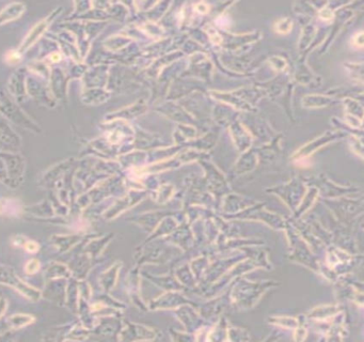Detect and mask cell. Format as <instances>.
I'll use <instances>...</instances> for the list:
<instances>
[{
	"mask_svg": "<svg viewBox=\"0 0 364 342\" xmlns=\"http://www.w3.org/2000/svg\"><path fill=\"white\" fill-rule=\"evenodd\" d=\"M291 19H287V18L281 19V20H279L274 25V30L279 33H282V34L288 33L291 31Z\"/></svg>",
	"mask_w": 364,
	"mask_h": 342,
	"instance_id": "1",
	"label": "cell"
},
{
	"mask_svg": "<svg viewBox=\"0 0 364 342\" xmlns=\"http://www.w3.org/2000/svg\"><path fill=\"white\" fill-rule=\"evenodd\" d=\"M38 268H40V263H38L37 260H32V261H30L27 264L25 271L27 272L28 274H33V273H35V272H38Z\"/></svg>",
	"mask_w": 364,
	"mask_h": 342,
	"instance_id": "2",
	"label": "cell"
},
{
	"mask_svg": "<svg viewBox=\"0 0 364 342\" xmlns=\"http://www.w3.org/2000/svg\"><path fill=\"white\" fill-rule=\"evenodd\" d=\"M319 15L325 20H330V19H332V17H333V13L329 9H322L319 12Z\"/></svg>",
	"mask_w": 364,
	"mask_h": 342,
	"instance_id": "3",
	"label": "cell"
},
{
	"mask_svg": "<svg viewBox=\"0 0 364 342\" xmlns=\"http://www.w3.org/2000/svg\"><path fill=\"white\" fill-rule=\"evenodd\" d=\"M25 249L29 252H35L38 250V245L34 242H27V244L25 245Z\"/></svg>",
	"mask_w": 364,
	"mask_h": 342,
	"instance_id": "4",
	"label": "cell"
},
{
	"mask_svg": "<svg viewBox=\"0 0 364 342\" xmlns=\"http://www.w3.org/2000/svg\"><path fill=\"white\" fill-rule=\"evenodd\" d=\"M355 38V42L353 44L356 45V47H362L363 46V40H362V32H360L359 34H356V37L353 38Z\"/></svg>",
	"mask_w": 364,
	"mask_h": 342,
	"instance_id": "5",
	"label": "cell"
},
{
	"mask_svg": "<svg viewBox=\"0 0 364 342\" xmlns=\"http://www.w3.org/2000/svg\"><path fill=\"white\" fill-rule=\"evenodd\" d=\"M209 38H211V40L213 41L215 44H220L221 41H222V38H221L220 35H219L218 33H216V32H213L211 34H209Z\"/></svg>",
	"mask_w": 364,
	"mask_h": 342,
	"instance_id": "6",
	"label": "cell"
},
{
	"mask_svg": "<svg viewBox=\"0 0 364 342\" xmlns=\"http://www.w3.org/2000/svg\"><path fill=\"white\" fill-rule=\"evenodd\" d=\"M196 9L198 12H200V13H206L207 11H208V7L206 6L205 3H199L196 6Z\"/></svg>",
	"mask_w": 364,
	"mask_h": 342,
	"instance_id": "7",
	"label": "cell"
}]
</instances>
